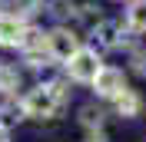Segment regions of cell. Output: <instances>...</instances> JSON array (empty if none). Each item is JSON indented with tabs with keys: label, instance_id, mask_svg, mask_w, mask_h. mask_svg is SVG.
Segmentation results:
<instances>
[{
	"label": "cell",
	"instance_id": "obj_1",
	"mask_svg": "<svg viewBox=\"0 0 146 142\" xmlns=\"http://www.w3.org/2000/svg\"><path fill=\"white\" fill-rule=\"evenodd\" d=\"M63 103H66L63 83H40L23 96L20 109H23V116H33V119H50V116H56L63 109Z\"/></svg>",
	"mask_w": 146,
	"mask_h": 142
},
{
	"label": "cell",
	"instance_id": "obj_2",
	"mask_svg": "<svg viewBox=\"0 0 146 142\" xmlns=\"http://www.w3.org/2000/svg\"><path fill=\"white\" fill-rule=\"evenodd\" d=\"M100 70H103V60H100V53H96L93 46H80V50L66 60V73H70V80H76V83H93Z\"/></svg>",
	"mask_w": 146,
	"mask_h": 142
},
{
	"label": "cell",
	"instance_id": "obj_3",
	"mask_svg": "<svg viewBox=\"0 0 146 142\" xmlns=\"http://www.w3.org/2000/svg\"><path fill=\"white\" fill-rule=\"evenodd\" d=\"M43 46H46V56L56 63H66L76 50H80V36L73 33V30H63V27H56L50 30V33L43 36Z\"/></svg>",
	"mask_w": 146,
	"mask_h": 142
},
{
	"label": "cell",
	"instance_id": "obj_4",
	"mask_svg": "<svg viewBox=\"0 0 146 142\" xmlns=\"http://www.w3.org/2000/svg\"><path fill=\"white\" fill-rule=\"evenodd\" d=\"M93 89H96V96L103 99H116L123 89H126V76H123V70H116V66H103L100 73H96V80H93Z\"/></svg>",
	"mask_w": 146,
	"mask_h": 142
},
{
	"label": "cell",
	"instance_id": "obj_5",
	"mask_svg": "<svg viewBox=\"0 0 146 142\" xmlns=\"http://www.w3.org/2000/svg\"><path fill=\"white\" fill-rule=\"evenodd\" d=\"M93 36H96V53L100 50H119L123 46V27L113 23V20H96V27H93Z\"/></svg>",
	"mask_w": 146,
	"mask_h": 142
},
{
	"label": "cell",
	"instance_id": "obj_6",
	"mask_svg": "<svg viewBox=\"0 0 146 142\" xmlns=\"http://www.w3.org/2000/svg\"><path fill=\"white\" fill-rule=\"evenodd\" d=\"M23 33H27V23L20 17H0V46H20L23 43Z\"/></svg>",
	"mask_w": 146,
	"mask_h": 142
},
{
	"label": "cell",
	"instance_id": "obj_7",
	"mask_svg": "<svg viewBox=\"0 0 146 142\" xmlns=\"http://www.w3.org/2000/svg\"><path fill=\"white\" fill-rule=\"evenodd\" d=\"M113 106H116V116L133 119V116H139V109H143V99H139V93H133V89L126 86L116 99H113Z\"/></svg>",
	"mask_w": 146,
	"mask_h": 142
},
{
	"label": "cell",
	"instance_id": "obj_8",
	"mask_svg": "<svg viewBox=\"0 0 146 142\" xmlns=\"http://www.w3.org/2000/svg\"><path fill=\"white\" fill-rule=\"evenodd\" d=\"M126 30L146 33V0H129V7H126Z\"/></svg>",
	"mask_w": 146,
	"mask_h": 142
},
{
	"label": "cell",
	"instance_id": "obj_9",
	"mask_svg": "<svg viewBox=\"0 0 146 142\" xmlns=\"http://www.w3.org/2000/svg\"><path fill=\"white\" fill-rule=\"evenodd\" d=\"M20 89V73L13 66H0V93H13Z\"/></svg>",
	"mask_w": 146,
	"mask_h": 142
},
{
	"label": "cell",
	"instance_id": "obj_10",
	"mask_svg": "<svg viewBox=\"0 0 146 142\" xmlns=\"http://www.w3.org/2000/svg\"><path fill=\"white\" fill-rule=\"evenodd\" d=\"M80 122L86 126V129H100V126H103V109L83 106V109H80Z\"/></svg>",
	"mask_w": 146,
	"mask_h": 142
},
{
	"label": "cell",
	"instance_id": "obj_11",
	"mask_svg": "<svg viewBox=\"0 0 146 142\" xmlns=\"http://www.w3.org/2000/svg\"><path fill=\"white\" fill-rule=\"evenodd\" d=\"M20 112H23V109H17V106H0V129H3V132H7V129H13V126L23 119Z\"/></svg>",
	"mask_w": 146,
	"mask_h": 142
},
{
	"label": "cell",
	"instance_id": "obj_12",
	"mask_svg": "<svg viewBox=\"0 0 146 142\" xmlns=\"http://www.w3.org/2000/svg\"><path fill=\"white\" fill-rule=\"evenodd\" d=\"M10 10H13V13H10V17H30V13H36V10H40V0H13V3H10Z\"/></svg>",
	"mask_w": 146,
	"mask_h": 142
},
{
	"label": "cell",
	"instance_id": "obj_13",
	"mask_svg": "<svg viewBox=\"0 0 146 142\" xmlns=\"http://www.w3.org/2000/svg\"><path fill=\"white\" fill-rule=\"evenodd\" d=\"M86 142H106L103 129H90V132H86Z\"/></svg>",
	"mask_w": 146,
	"mask_h": 142
},
{
	"label": "cell",
	"instance_id": "obj_14",
	"mask_svg": "<svg viewBox=\"0 0 146 142\" xmlns=\"http://www.w3.org/2000/svg\"><path fill=\"white\" fill-rule=\"evenodd\" d=\"M0 142H7V135H0Z\"/></svg>",
	"mask_w": 146,
	"mask_h": 142
}]
</instances>
